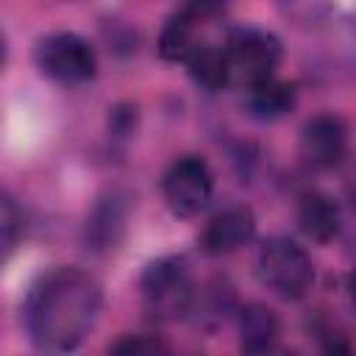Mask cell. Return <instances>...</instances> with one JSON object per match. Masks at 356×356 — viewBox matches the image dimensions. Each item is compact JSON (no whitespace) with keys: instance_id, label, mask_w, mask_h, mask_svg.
Masks as SVG:
<instances>
[{"instance_id":"8992f818","label":"cell","mask_w":356,"mask_h":356,"mask_svg":"<svg viewBox=\"0 0 356 356\" xmlns=\"http://www.w3.org/2000/svg\"><path fill=\"white\" fill-rule=\"evenodd\" d=\"M214 181L211 170L200 156H181L175 159L164 178H161V195L164 203L175 217H192L211 200Z\"/></svg>"},{"instance_id":"e0dca14e","label":"cell","mask_w":356,"mask_h":356,"mask_svg":"<svg viewBox=\"0 0 356 356\" xmlns=\"http://www.w3.org/2000/svg\"><path fill=\"white\" fill-rule=\"evenodd\" d=\"M134 128H136V106H131V103L114 106L111 114H108V131H111V136L125 139V136L134 134Z\"/></svg>"},{"instance_id":"ac0fdd59","label":"cell","mask_w":356,"mask_h":356,"mask_svg":"<svg viewBox=\"0 0 356 356\" xmlns=\"http://www.w3.org/2000/svg\"><path fill=\"white\" fill-rule=\"evenodd\" d=\"M325 334H328V337H323L325 356H353V350H350V345L342 334H337V331H325Z\"/></svg>"},{"instance_id":"44dd1931","label":"cell","mask_w":356,"mask_h":356,"mask_svg":"<svg viewBox=\"0 0 356 356\" xmlns=\"http://www.w3.org/2000/svg\"><path fill=\"white\" fill-rule=\"evenodd\" d=\"M353 206H356V186H353Z\"/></svg>"},{"instance_id":"9c48e42d","label":"cell","mask_w":356,"mask_h":356,"mask_svg":"<svg viewBox=\"0 0 356 356\" xmlns=\"http://www.w3.org/2000/svg\"><path fill=\"white\" fill-rule=\"evenodd\" d=\"M214 14V6H184L178 8L161 28L159 36V53L164 61H189L195 50H200L206 42L197 39L203 22Z\"/></svg>"},{"instance_id":"3957f363","label":"cell","mask_w":356,"mask_h":356,"mask_svg":"<svg viewBox=\"0 0 356 356\" xmlns=\"http://www.w3.org/2000/svg\"><path fill=\"white\" fill-rule=\"evenodd\" d=\"M147 309L159 317H178L192 309V278L184 256H161L150 261L139 278Z\"/></svg>"},{"instance_id":"277c9868","label":"cell","mask_w":356,"mask_h":356,"mask_svg":"<svg viewBox=\"0 0 356 356\" xmlns=\"http://www.w3.org/2000/svg\"><path fill=\"white\" fill-rule=\"evenodd\" d=\"M33 58L39 72L58 83H86L97 75L95 47L72 31H58L39 39Z\"/></svg>"},{"instance_id":"ffe728a7","label":"cell","mask_w":356,"mask_h":356,"mask_svg":"<svg viewBox=\"0 0 356 356\" xmlns=\"http://www.w3.org/2000/svg\"><path fill=\"white\" fill-rule=\"evenodd\" d=\"M259 356H295V353L281 350V348H270V350H264V353H259Z\"/></svg>"},{"instance_id":"5bb4252c","label":"cell","mask_w":356,"mask_h":356,"mask_svg":"<svg viewBox=\"0 0 356 356\" xmlns=\"http://www.w3.org/2000/svg\"><path fill=\"white\" fill-rule=\"evenodd\" d=\"M189 78L195 81V86H200L203 92H220L228 81H231V70H228V50L206 42L200 50H195L186 61Z\"/></svg>"},{"instance_id":"52a82bcc","label":"cell","mask_w":356,"mask_h":356,"mask_svg":"<svg viewBox=\"0 0 356 356\" xmlns=\"http://www.w3.org/2000/svg\"><path fill=\"white\" fill-rule=\"evenodd\" d=\"M348 153V128L337 114H317L300 131V156L314 170L337 167Z\"/></svg>"},{"instance_id":"d6986e66","label":"cell","mask_w":356,"mask_h":356,"mask_svg":"<svg viewBox=\"0 0 356 356\" xmlns=\"http://www.w3.org/2000/svg\"><path fill=\"white\" fill-rule=\"evenodd\" d=\"M348 295H350V303H353V309H356V270L348 275Z\"/></svg>"},{"instance_id":"7a4b0ae2","label":"cell","mask_w":356,"mask_h":356,"mask_svg":"<svg viewBox=\"0 0 356 356\" xmlns=\"http://www.w3.org/2000/svg\"><path fill=\"white\" fill-rule=\"evenodd\" d=\"M256 270L264 286H270L284 300H300L314 284L312 256L289 236H270L259 248Z\"/></svg>"},{"instance_id":"6da1fadb","label":"cell","mask_w":356,"mask_h":356,"mask_svg":"<svg viewBox=\"0 0 356 356\" xmlns=\"http://www.w3.org/2000/svg\"><path fill=\"white\" fill-rule=\"evenodd\" d=\"M103 309V286L81 267L42 273L22 303V325L39 353L67 356L83 345Z\"/></svg>"},{"instance_id":"5b68a950","label":"cell","mask_w":356,"mask_h":356,"mask_svg":"<svg viewBox=\"0 0 356 356\" xmlns=\"http://www.w3.org/2000/svg\"><path fill=\"white\" fill-rule=\"evenodd\" d=\"M225 50H228L231 81L245 83V89L275 78V67L281 64V56H284L281 39L261 28L236 31Z\"/></svg>"},{"instance_id":"30bf717a","label":"cell","mask_w":356,"mask_h":356,"mask_svg":"<svg viewBox=\"0 0 356 356\" xmlns=\"http://www.w3.org/2000/svg\"><path fill=\"white\" fill-rule=\"evenodd\" d=\"M256 234V217L248 206H228L209 220L200 234V250L209 256H225L248 245Z\"/></svg>"},{"instance_id":"4fadbf2b","label":"cell","mask_w":356,"mask_h":356,"mask_svg":"<svg viewBox=\"0 0 356 356\" xmlns=\"http://www.w3.org/2000/svg\"><path fill=\"white\" fill-rule=\"evenodd\" d=\"M248 97H245V106L250 111V117L261 120V122H273V120H281L284 114H289L295 108V86L286 83V81H278V78H270V81H261L250 89H245Z\"/></svg>"},{"instance_id":"2e32d148","label":"cell","mask_w":356,"mask_h":356,"mask_svg":"<svg viewBox=\"0 0 356 356\" xmlns=\"http://www.w3.org/2000/svg\"><path fill=\"white\" fill-rule=\"evenodd\" d=\"M19 236H22V211L17 209V203L8 195H3V245H6V250H11Z\"/></svg>"},{"instance_id":"8fae6325","label":"cell","mask_w":356,"mask_h":356,"mask_svg":"<svg viewBox=\"0 0 356 356\" xmlns=\"http://www.w3.org/2000/svg\"><path fill=\"white\" fill-rule=\"evenodd\" d=\"M339 206L325 195V192H317V189H309L300 195V203H298V225L300 231L325 245L331 242L337 234H339Z\"/></svg>"},{"instance_id":"ba28073f","label":"cell","mask_w":356,"mask_h":356,"mask_svg":"<svg viewBox=\"0 0 356 356\" xmlns=\"http://www.w3.org/2000/svg\"><path fill=\"white\" fill-rule=\"evenodd\" d=\"M128 211H131V197L122 189H108L103 192L95 206L86 214L83 222V242L89 250H111L122 234H125V222H128Z\"/></svg>"},{"instance_id":"9a60e30c","label":"cell","mask_w":356,"mask_h":356,"mask_svg":"<svg viewBox=\"0 0 356 356\" xmlns=\"http://www.w3.org/2000/svg\"><path fill=\"white\" fill-rule=\"evenodd\" d=\"M108 356H172V350L156 334H125L108 348Z\"/></svg>"},{"instance_id":"7c38bea8","label":"cell","mask_w":356,"mask_h":356,"mask_svg":"<svg viewBox=\"0 0 356 356\" xmlns=\"http://www.w3.org/2000/svg\"><path fill=\"white\" fill-rule=\"evenodd\" d=\"M278 339V317L264 303H248L239 309V345L242 356H259L275 348Z\"/></svg>"}]
</instances>
